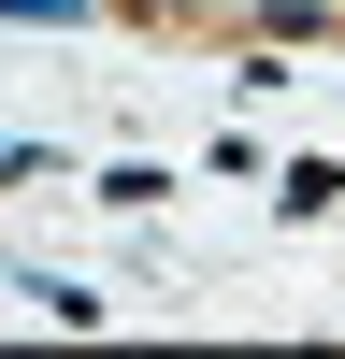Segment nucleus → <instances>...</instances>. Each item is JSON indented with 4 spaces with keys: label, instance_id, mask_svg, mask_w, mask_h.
<instances>
[{
    "label": "nucleus",
    "instance_id": "f257e3e1",
    "mask_svg": "<svg viewBox=\"0 0 345 359\" xmlns=\"http://www.w3.org/2000/svg\"><path fill=\"white\" fill-rule=\"evenodd\" d=\"M0 15H15V29H29V15H72V0H0Z\"/></svg>",
    "mask_w": 345,
    "mask_h": 359
}]
</instances>
